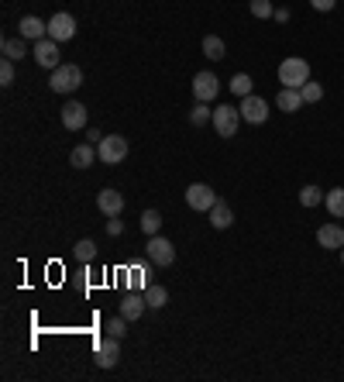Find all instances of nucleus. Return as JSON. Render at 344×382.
Segmentation results:
<instances>
[{
  "label": "nucleus",
  "instance_id": "obj_23",
  "mask_svg": "<svg viewBox=\"0 0 344 382\" xmlns=\"http://www.w3.org/2000/svg\"><path fill=\"white\" fill-rule=\"evenodd\" d=\"M323 203H327V214H330V217H344V186L330 190V193L323 196Z\"/></svg>",
  "mask_w": 344,
  "mask_h": 382
},
{
  "label": "nucleus",
  "instance_id": "obj_30",
  "mask_svg": "<svg viewBox=\"0 0 344 382\" xmlns=\"http://www.w3.org/2000/svg\"><path fill=\"white\" fill-rule=\"evenodd\" d=\"M145 276H148V269H145V265H131V272H128V286H131V289H138V286L145 289V286H148V279H145Z\"/></svg>",
  "mask_w": 344,
  "mask_h": 382
},
{
  "label": "nucleus",
  "instance_id": "obj_25",
  "mask_svg": "<svg viewBox=\"0 0 344 382\" xmlns=\"http://www.w3.org/2000/svg\"><path fill=\"white\" fill-rule=\"evenodd\" d=\"M207 121H214V111H210L207 104H200V100H196V107L190 111V124H193V128H203Z\"/></svg>",
  "mask_w": 344,
  "mask_h": 382
},
{
  "label": "nucleus",
  "instance_id": "obj_18",
  "mask_svg": "<svg viewBox=\"0 0 344 382\" xmlns=\"http://www.w3.org/2000/svg\"><path fill=\"white\" fill-rule=\"evenodd\" d=\"M93 159H100V155H97V148H93V142L76 145V148H73V155H69V162H73L76 169H90V166H93Z\"/></svg>",
  "mask_w": 344,
  "mask_h": 382
},
{
  "label": "nucleus",
  "instance_id": "obj_4",
  "mask_svg": "<svg viewBox=\"0 0 344 382\" xmlns=\"http://www.w3.org/2000/svg\"><path fill=\"white\" fill-rule=\"evenodd\" d=\"M238 121H241V111H238V107H227V104L214 107V131H217L220 138H234Z\"/></svg>",
  "mask_w": 344,
  "mask_h": 382
},
{
  "label": "nucleus",
  "instance_id": "obj_10",
  "mask_svg": "<svg viewBox=\"0 0 344 382\" xmlns=\"http://www.w3.org/2000/svg\"><path fill=\"white\" fill-rule=\"evenodd\" d=\"M217 90H220V80H217L214 73H196V76H193V97H196L200 104H210V100L217 97Z\"/></svg>",
  "mask_w": 344,
  "mask_h": 382
},
{
  "label": "nucleus",
  "instance_id": "obj_22",
  "mask_svg": "<svg viewBox=\"0 0 344 382\" xmlns=\"http://www.w3.org/2000/svg\"><path fill=\"white\" fill-rule=\"evenodd\" d=\"M145 303H148L152 310H162V306L169 303V289H165V286L148 282V286H145Z\"/></svg>",
  "mask_w": 344,
  "mask_h": 382
},
{
  "label": "nucleus",
  "instance_id": "obj_29",
  "mask_svg": "<svg viewBox=\"0 0 344 382\" xmlns=\"http://www.w3.org/2000/svg\"><path fill=\"white\" fill-rule=\"evenodd\" d=\"M93 258H97V245L90 238L76 241V262H93Z\"/></svg>",
  "mask_w": 344,
  "mask_h": 382
},
{
  "label": "nucleus",
  "instance_id": "obj_11",
  "mask_svg": "<svg viewBox=\"0 0 344 382\" xmlns=\"http://www.w3.org/2000/svg\"><path fill=\"white\" fill-rule=\"evenodd\" d=\"M121 361V337H104L100 344H97V365L100 368H114Z\"/></svg>",
  "mask_w": 344,
  "mask_h": 382
},
{
  "label": "nucleus",
  "instance_id": "obj_31",
  "mask_svg": "<svg viewBox=\"0 0 344 382\" xmlns=\"http://www.w3.org/2000/svg\"><path fill=\"white\" fill-rule=\"evenodd\" d=\"M251 14H255V18H262V21H268V18L275 14L272 0H251Z\"/></svg>",
  "mask_w": 344,
  "mask_h": 382
},
{
  "label": "nucleus",
  "instance_id": "obj_19",
  "mask_svg": "<svg viewBox=\"0 0 344 382\" xmlns=\"http://www.w3.org/2000/svg\"><path fill=\"white\" fill-rule=\"evenodd\" d=\"M210 224L217 227V231H224V227H231L234 224V210L224 203V200H217L214 207H210Z\"/></svg>",
  "mask_w": 344,
  "mask_h": 382
},
{
  "label": "nucleus",
  "instance_id": "obj_36",
  "mask_svg": "<svg viewBox=\"0 0 344 382\" xmlns=\"http://www.w3.org/2000/svg\"><path fill=\"white\" fill-rule=\"evenodd\" d=\"M272 18H275V21H279V25H286V21H289V11H286V8H279V11H275V14H272Z\"/></svg>",
  "mask_w": 344,
  "mask_h": 382
},
{
  "label": "nucleus",
  "instance_id": "obj_13",
  "mask_svg": "<svg viewBox=\"0 0 344 382\" xmlns=\"http://www.w3.org/2000/svg\"><path fill=\"white\" fill-rule=\"evenodd\" d=\"M97 207H100V214H107V217H121L124 196H121L117 190H100V193H97Z\"/></svg>",
  "mask_w": 344,
  "mask_h": 382
},
{
  "label": "nucleus",
  "instance_id": "obj_14",
  "mask_svg": "<svg viewBox=\"0 0 344 382\" xmlns=\"http://www.w3.org/2000/svg\"><path fill=\"white\" fill-rule=\"evenodd\" d=\"M62 124H66L69 131H83V128H87V107H83L80 100L66 104V107H62Z\"/></svg>",
  "mask_w": 344,
  "mask_h": 382
},
{
  "label": "nucleus",
  "instance_id": "obj_33",
  "mask_svg": "<svg viewBox=\"0 0 344 382\" xmlns=\"http://www.w3.org/2000/svg\"><path fill=\"white\" fill-rule=\"evenodd\" d=\"M0 83H4V87H11V83H14V63H11V59L0 63Z\"/></svg>",
  "mask_w": 344,
  "mask_h": 382
},
{
  "label": "nucleus",
  "instance_id": "obj_28",
  "mask_svg": "<svg viewBox=\"0 0 344 382\" xmlns=\"http://www.w3.org/2000/svg\"><path fill=\"white\" fill-rule=\"evenodd\" d=\"M299 93H303V104H320V97H323V87L310 80V83H303V87H299Z\"/></svg>",
  "mask_w": 344,
  "mask_h": 382
},
{
  "label": "nucleus",
  "instance_id": "obj_16",
  "mask_svg": "<svg viewBox=\"0 0 344 382\" xmlns=\"http://www.w3.org/2000/svg\"><path fill=\"white\" fill-rule=\"evenodd\" d=\"M317 241H320V248H344V227L341 224H323L320 231H317Z\"/></svg>",
  "mask_w": 344,
  "mask_h": 382
},
{
  "label": "nucleus",
  "instance_id": "obj_12",
  "mask_svg": "<svg viewBox=\"0 0 344 382\" xmlns=\"http://www.w3.org/2000/svg\"><path fill=\"white\" fill-rule=\"evenodd\" d=\"M145 310H148V303H145V293H135V289H131V293H128V296L117 303V313H121L124 320H138Z\"/></svg>",
  "mask_w": 344,
  "mask_h": 382
},
{
  "label": "nucleus",
  "instance_id": "obj_1",
  "mask_svg": "<svg viewBox=\"0 0 344 382\" xmlns=\"http://www.w3.org/2000/svg\"><path fill=\"white\" fill-rule=\"evenodd\" d=\"M279 83L282 87H289V90H299L303 83H310V63L306 59H286L282 66H279Z\"/></svg>",
  "mask_w": 344,
  "mask_h": 382
},
{
  "label": "nucleus",
  "instance_id": "obj_26",
  "mask_svg": "<svg viewBox=\"0 0 344 382\" xmlns=\"http://www.w3.org/2000/svg\"><path fill=\"white\" fill-rule=\"evenodd\" d=\"M159 227H162V214L159 210H145L141 214V231L152 238V234H159Z\"/></svg>",
  "mask_w": 344,
  "mask_h": 382
},
{
  "label": "nucleus",
  "instance_id": "obj_6",
  "mask_svg": "<svg viewBox=\"0 0 344 382\" xmlns=\"http://www.w3.org/2000/svg\"><path fill=\"white\" fill-rule=\"evenodd\" d=\"M49 38H56V42H69V38H76V18H73L69 11L52 14V18H49Z\"/></svg>",
  "mask_w": 344,
  "mask_h": 382
},
{
  "label": "nucleus",
  "instance_id": "obj_2",
  "mask_svg": "<svg viewBox=\"0 0 344 382\" xmlns=\"http://www.w3.org/2000/svg\"><path fill=\"white\" fill-rule=\"evenodd\" d=\"M52 90L56 93H73V90H80L83 87V69L76 66V63H62L59 69H52Z\"/></svg>",
  "mask_w": 344,
  "mask_h": 382
},
{
  "label": "nucleus",
  "instance_id": "obj_15",
  "mask_svg": "<svg viewBox=\"0 0 344 382\" xmlns=\"http://www.w3.org/2000/svg\"><path fill=\"white\" fill-rule=\"evenodd\" d=\"M21 38H28V42H42L45 35H49V25L42 21V18H35V14H28V18H21Z\"/></svg>",
  "mask_w": 344,
  "mask_h": 382
},
{
  "label": "nucleus",
  "instance_id": "obj_37",
  "mask_svg": "<svg viewBox=\"0 0 344 382\" xmlns=\"http://www.w3.org/2000/svg\"><path fill=\"white\" fill-rule=\"evenodd\" d=\"M87 138H90V142H100V138H104V135H100V131H97V128H87Z\"/></svg>",
  "mask_w": 344,
  "mask_h": 382
},
{
  "label": "nucleus",
  "instance_id": "obj_20",
  "mask_svg": "<svg viewBox=\"0 0 344 382\" xmlns=\"http://www.w3.org/2000/svg\"><path fill=\"white\" fill-rule=\"evenodd\" d=\"M0 52H4V59H11V63H18V59H25L28 56V38H4V45H0Z\"/></svg>",
  "mask_w": 344,
  "mask_h": 382
},
{
  "label": "nucleus",
  "instance_id": "obj_5",
  "mask_svg": "<svg viewBox=\"0 0 344 382\" xmlns=\"http://www.w3.org/2000/svg\"><path fill=\"white\" fill-rule=\"evenodd\" d=\"M145 248H148V262L152 265H172L176 262V245L169 238H162V234H152Z\"/></svg>",
  "mask_w": 344,
  "mask_h": 382
},
{
  "label": "nucleus",
  "instance_id": "obj_7",
  "mask_svg": "<svg viewBox=\"0 0 344 382\" xmlns=\"http://www.w3.org/2000/svg\"><path fill=\"white\" fill-rule=\"evenodd\" d=\"M62 52H59V42L56 38H42V42H35V63L42 66V69H59L62 66V59H59Z\"/></svg>",
  "mask_w": 344,
  "mask_h": 382
},
{
  "label": "nucleus",
  "instance_id": "obj_3",
  "mask_svg": "<svg viewBox=\"0 0 344 382\" xmlns=\"http://www.w3.org/2000/svg\"><path fill=\"white\" fill-rule=\"evenodd\" d=\"M97 155H100L104 166H117V162H124V159H128V138H121V135H107V138H100V142H97Z\"/></svg>",
  "mask_w": 344,
  "mask_h": 382
},
{
  "label": "nucleus",
  "instance_id": "obj_21",
  "mask_svg": "<svg viewBox=\"0 0 344 382\" xmlns=\"http://www.w3.org/2000/svg\"><path fill=\"white\" fill-rule=\"evenodd\" d=\"M203 56H207V59H214V63L227 59V45H224V38H217V35H207V38H203Z\"/></svg>",
  "mask_w": 344,
  "mask_h": 382
},
{
  "label": "nucleus",
  "instance_id": "obj_32",
  "mask_svg": "<svg viewBox=\"0 0 344 382\" xmlns=\"http://www.w3.org/2000/svg\"><path fill=\"white\" fill-rule=\"evenodd\" d=\"M128 324H131V320H124V317L117 313L114 320H107V327H104V330H107L111 337H124V334H128Z\"/></svg>",
  "mask_w": 344,
  "mask_h": 382
},
{
  "label": "nucleus",
  "instance_id": "obj_34",
  "mask_svg": "<svg viewBox=\"0 0 344 382\" xmlns=\"http://www.w3.org/2000/svg\"><path fill=\"white\" fill-rule=\"evenodd\" d=\"M310 4H313V11H334L337 0H310Z\"/></svg>",
  "mask_w": 344,
  "mask_h": 382
},
{
  "label": "nucleus",
  "instance_id": "obj_9",
  "mask_svg": "<svg viewBox=\"0 0 344 382\" xmlns=\"http://www.w3.org/2000/svg\"><path fill=\"white\" fill-rule=\"evenodd\" d=\"M186 203H190V210H207L210 214V207L217 203V193L207 183H193V186H186Z\"/></svg>",
  "mask_w": 344,
  "mask_h": 382
},
{
  "label": "nucleus",
  "instance_id": "obj_27",
  "mask_svg": "<svg viewBox=\"0 0 344 382\" xmlns=\"http://www.w3.org/2000/svg\"><path fill=\"white\" fill-rule=\"evenodd\" d=\"M231 93H234V97H248V93H251V76H248V73H234Z\"/></svg>",
  "mask_w": 344,
  "mask_h": 382
},
{
  "label": "nucleus",
  "instance_id": "obj_24",
  "mask_svg": "<svg viewBox=\"0 0 344 382\" xmlns=\"http://www.w3.org/2000/svg\"><path fill=\"white\" fill-rule=\"evenodd\" d=\"M299 203H303V207H320V203H323V190L313 186V183L303 186V190H299Z\"/></svg>",
  "mask_w": 344,
  "mask_h": 382
},
{
  "label": "nucleus",
  "instance_id": "obj_35",
  "mask_svg": "<svg viewBox=\"0 0 344 382\" xmlns=\"http://www.w3.org/2000/svg\"><path fill=\"white\" fill-rule=\"evenodd\" d=\"M121 231H124V224H121L117 217H111V221H107V234H114V238H117Z\"/></svg>",
  "mask_w": 344,
  "mask_h": 382
},
{
  "label": "nucleus",
  "instance_id": "obj_8",
  "mask_svg": "<svg viewBox=\"0 0 344 382\" xmlns=\"http://www.w3.org/2000/svg\"><path fill=\"white\" fill-rule=\"evenodd\" d=\"M241 121H248V124H265V121H268V104H265L262 97H255V93L241 97Z\"/></svg>",
  "mask_w": 344,
  "mask_h": 382
},
{
  "label": "nucleus",
  "instance_id": "obj_17",
  "mask_svg": "<svg viewBox=\"0 0 344 382\" xmlns=\"http://www.w3.org/2000/svg\"><path fill=\"white\" fill-rule=\"evenodd\" d=\"M275 104H279V111H286V114H296V111L303 107V93H299V90H289V87H282V90H279V97H275Z\"/></svg>",
  "mask_w": 344,
  "mask_h": 382
},
{
  "label": "nucleus",
  "instance_id": "obj_38",
  "mask_svg": "<svg viewBox=\"0 0 344 382\" xmlns=\"http://www.w3.org/2000/svg\"><path fill=\"white\" fill-rule=\"evenodd\" d=\"M341 262H344V248H341Z\"/></svg>",
  "mask_w": 344,
  "mask_h": 382
}]
</instances>
